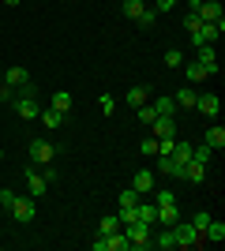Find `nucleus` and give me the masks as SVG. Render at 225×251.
Listing matches in <instances>:
<instances>
[{
  "instance_id": "dca6fc26",
  "label": "nucleus",
  "mask_w": 225,
  "mask_h": 251,
  "mask_svg": "<svg viewBox=\"0 0 225 251\" xmlns=\"http://www.w3.org/2000/svg\"><path fill=\"white\" fill-rule=\"evenodd\" d=\"M180 68L188 72V83H206V79H210V75H206V68H203L199 60H184Z\"/></svg>"
},
{
  "instance_id": "20e7f679",
  "label": "nucleus",
  "mask_w": 225,
  "mask_h": 251,
  "mask_svg": "<svg viewBox=\"0 0 225 251\" xmlns=\"http://www.w3.org/2000/svg\"><path fill=\"white\" fill-rule=\"evenodd\" d=\"M225 34V19H214V23H199V30L192 34V45H214L218 38Z\"/></svg>"
},
{
  "instance_id": "72a5a7b5",
  "label": "nucleus",
  "mask_w": 225,
  "mask_h": 251,
  "mask_svg": "<svg viewBox=\"0 0 225 251\" xmlns=\"http://www.w3.org/2000/svg\"><path fill=\"white\" fill-rule=\"evenodd\" d=\"M192 225H195L199 232H203L206 225H210V214H206V210H195V214H192Z\"/></svg>"
},
{
  "instance_id": "e433bc0d",
  "label": "nucleus",
  "mask_w": 225,
  "mask_h": 251,
  "mask_svg": "<svg viewBox=\"0 0 225 251\" xmlns=\"http://www.w3.org/2000/svg\"><path fill=\"white\" fill-rule=\"evenodd\" d=\"M173 147H176V135H165V139H158V154H173Z\"/></svg>"
},
{
  "instance_id": "2f4dec72",
  "label": "nucleus",
  "mask_w": 225,
  "mask_h": 251,
  "mask_svg": "<svg viewBox=\"0 0 225 251\" xmlns=\"http://www.w3.org/2000/svg\"><path fill=\"white\" fill-rule=\"evenodd\" d=\"M184 64V52L180 49H165V68H180Z\"/></svg>"
},
{
  "instance_id": "4be33fe9",
  "label": "nucleus",
  "mask_w": 225,
  "mask_h": 251,
  "mask_svg": "<svg viewBox=\"0 0 225 251\" xmlns=\"http://www.w3.org/2000/svg\"><path fill=\"white\" fill-rule=\"evenodd\" d=\"M206 147H214V150H222L225 147V127L222 124H214V127H206V139H203Z\"/></svg>"
},
{
  "instance_id": "ddd939ff",
  "label": "nucleus",
  "mask_w": 225,
  "mask_h": 251,
  "mask_svg": "<svg viewBox=\"0 0 225 251\" xmlns=\"http://www.w3.org/2000/svg\"><path fill=\"white\" fill-rule=\"evenodd\" d=\"M195 109H199L203 116H218L222 101H218V94H195Z\"/></svg>"
},
{
  "instance_id": "58836bf2",
  "label": "nucleus",
  "mask_w": 225,
  "mask_h": 251,
  "mask_svg": "<svg viewBox=\"0 0 225 251\" xmlns=\"http://www.w3.org/2000/svg\"><path fill=\"white\" fill-rule=\"evenodd\" d=\"M113 109H117V98H113V94H101V113H113Z\"/></svg>"
},
{
  "instance_id": "393cba45",
  "label": "nucleus",
  "mask_w": 225,
  "mask_h": 251,
  "mask_svg": "<svg viewBox=\"0 0 225 251\" xmlns=\"http://www.w3.org/2000/svg\"><path fill=\"white\" fill-rule=\"evenodd\" d=\"M173 161H176V165H188V161H192V143H180V139H176V147H173Z\"/></svg>"
},
{
  "instance_id": "f257e3e1",
  "label": "nucleus",
  "mask_w": 225,
  "mask_h": 251,
  "mask_svg": "<svg viewBox=\"0 0 225 251\" xmlns=\"http://www.w3.org/2000/svg\"><path fill=\"white\" fill-rule=\"evenodd\" d=\"M169 229H173V236H176V248H180V251L199 248V244H203V232L195 229L192 221H184V218H176V221L169 225Z\"/></svg>"
},
{
  "instance_id": "cd10ccee",
  "label": "nucleus",
  "mask_w": 225,
  "mask_h": 251,
  "mask_svg": "<svg viewBox=\"0 0 225 251\" xmlns=\"http://www.w3.org/2000/svg\"><path fill=\"white\" fill-rule=\"evenodd\" d=\"M173 101H176V109H195V90H188V86H184V90H176V94H173Z\"/></svg>"
},
{
  "instance_id": "9b49d317",
  "label": "nucleus",
  "mask_w": 225,
  "mask_h": 251,
  "mask_svg": "<svg viewBox=\"0 0 225 251\" xmlns=\"http://www.w3.org/2000/svg\"><path fill=\"white\" fill-rule=\"evenodd\" d=\"M150 131H154V139L176 135V120H173V116H154V120H150Z\"/></svg>"
},
{
  "instance_id": "39448f33",
  "label": "nucleus",
  "mask_w": 225,
  "mask_h": 251,
  "mask_svg": "<svg viewBox=\"0 0 225 251\" xmlns=\"http://www.w3.org/2000/svg\"><path fill=\"white\" fill-rule=\"evenodd\" d=\"M34 214H38V199H30V195H19V199L11 202V218L19 221V225H30Z\"/></svg>"
},
{
  "instance_id": "423d86ee",
  "label": "nucleus",
  "mask_w": 225,
  "mask_h": 251,
  "mask_svg": "<svg viewBox=\"0 0 225 251\" xmlns=\"http://www.w3.org/2000/svg\"><path fill=\"white\" fill-rule=\"evenodd\" d=\"M11 109H15V116H23V120H38V113H42V105H38V98H23V94H15L11 98Z\"/></svg>"
},
{
  "instance_id": "1a4fd4ad",
  "label": "nucleus",
  "mask_w": 225,
  "mask_h": 251,
  "mask_svg": "<svg viewBox=\"0 0 225 251\" xmlns=\"http://www.w3.org/2000/svg\"><path fill=\"white\" fill-rule=\"evenodd\" d=\"M195 60L206 68V75H218V52H214V45H195Z\"/></svg>"
},
{
  "instance_id": "b1692460",
  "label": "nucleus",
  "mask_w": 225,
  "mask_h": 251,
  "mask_svg": "<svg viewBox=\"0 0 225 251\" xmlns=\"http://www.w3.org/2000/svg\"><path fill=\"white\" fill-rule=\"evenodd\" d=\"M150 101V86H131L128 90V105L131 109H139V105H147Z\"/></svg>"
},
{
  "instance_id": "f8f14e48",
  "label": "nucleus",
  "mask_w": 225,
  "mask_h": 251,
  "mask_svg": "<svg viewBox=\"0 0 225 251\" xmlns=\"http://www.w3.org/2000/svg\"><path fill=\"white\" fill-rule=\"evenodd\" d=\"M154 173H150V169H139V173H135V176H131V188L139 191V195H150V191H154Z\"/></svg>"
},
{
  "instance_id": "a211bd4d",
  "label": "nucleus",
  "mask_w": 225,
  "mask_h": 251,
  "mask_svg": "<svg viewBox=\"0 0 225 251\" xmlns=\"http://www.w3.org/2000/svg\"><path fill=\"white\" fill-rule=\"evenodd\" d=\"M158 173H165V176H176V180H180V176H184V165H176L169 154H158Z\"/></svg>"
},
{
  "instance_id": "79ce46f5",
  "label": "nucleus",
  "mask_w": 225,
  "mask_h": 251,
  "mask_svg": "<svg viewBox=\"0 0 225 251\" xmlns=\"http://www.w3.org/2000/svg\"><path fill=\"white\" fill-rule=\"evenodd\" d=\"M0 157H4V150H0Z\"/></svg>"
},
{
  "instance_id": "c85d7f7f",
  "label": "nucleus",
  "mask_w": 225,
  "mask_h": 251,
  "mask_svg": "<svg viewBox=\"0 0 225 251\" xmlns=\"http://www.w3.org/2000/svg\"><path fill=\"white\" fill-rule=\"evenodd\" d=\"M210 157H214V147H206V143L192 147V161H199V165H210Z\"/></svg>"
},
{
  "instance_id": "bb28decb",
  "label": "nucleus",
  "mask_w": 225,
  "mask_h": 251,
  "mask_svg": "<svg viewBox=\"0 0 225 251\" xmlns=\"http://www.w3.org/2000/svg\"><path fill=\"white\" fill-rule=\"evenodd\" d=\"M38 120H42L45 127H60L68 116H64V113H56V109H42V113H38Z\"/></svg>"
},
{
  "instance_id": "7ed1b4c3",
  "label": "nucleus",
  "mask_w": 225,
  "mask_h": 251,
  "mask_svg": "<svg viewBox=\"0 0 225 251\" xmlns=\"http://www.w3.org/2000/svg\"><path fill=\"white\" fill-rule=\"evenodd\" d=\"M154 206H158V221H161V225H173V221L180 218V210H176V195H173L169 188L158 191V202H154Z\"/></svg>"
},
{
  "instance_id": "c9c22d12",
  "label": "nucleus",
  "mask_w": 225,
  "mask_h": 251,
  "mask_svg": "<svg viewBox=\"0 0 225 251\" xmlns=\"http://www.w3.org/2000/svg\"><path fill=\"white\" fill-rule=\"evenodd\" d=\"M15 199H19V195H15L11 188H0V206H4V210H11V202H15Z\"/></svg>"
},
{
  "instance_id": "a19ab883",
  "label": "nucleus",
  "mask_w": 225,
  "mask_h": 251,
  "mask_svg": "<svg viewBox=\"0 0 225 251\" xmlns=\"http://www.w3.org/2000/svg\"><path fill=\"white\" fill-rule=\"evenodd\" d=\"M4 4H8V8H15V4H23V0H4Z\"/></svg>"
},
{
  "instance_id": "f704fd0d",
  "label": "nucleus",
  "mask_w": 225,
  "mask_h": 251,
  "mask_svg": "<svg viewBox=\"0 0 225 251\" xmlns=\"http://www.w3.org/2000/svg\"><path fill=\"white\" fill-rule=\"evenodd\" d=\"M199 23H203V19H199L195 11H188V15H184V30H188V34H195V30H199Z\"/></svg>"
},
{
  "instance_id": "4c0bfd02",
  "label": "nucleus",
  "mask_w": 225,
  "mask_h": 251,
  "mask_svg": "<svg viewBox=\"0 0 225 251\" xmlns=\"http://www.w3.org/2000/svg\"><path fill=\"white\" fill-rule=\"evenodd\" d=\"M139 154H150V157H154V154H158V139H154V135H150V139H143Z\"/></svg>"
},
{
  "instance_id": "6e6552de",
  "label": "nucleus",
  "mask_w": 225,
  "mask_h": 251,
  "mask_svg": "<svg viewBox=\"0 0 225 251\" xmlns=\"http://www.w3.org/2000/svg\"><path fill=\"white\" fill-rule=\"evenodd\" d=\"M53 143H45V139H34L30 143V161L34 165H49V161H53Z\"/></svg>"
},
{
  "instance_id": "7c9ffc66",
  "label": "nucleus",
  "mask_w": 225,
  "mask_h": 251,
  "mask_svg": "<svg viewBox=\"0 0 225 251\" xmlns=\"http://www.w3.org/2000/svg\"><path fill=\"white\" fill-rule=\"evenodd\" d=\"M135 23H139L143 30H150V26L158 23V11H154V8H147V11H143V15H139V19H135Z\"/></svg>"
},
{
  "instance_id": "f03ea898",
  "label": "nucleus",
  "mask_w": 225,
  "mask_h": 251,
  "mask_svg": "<svg viewBox=\"0 0 225 251\" xmlns=\"http://www.w3.org/2000/svg\"><path fill=\"white\" fill-rule=\"evenodd\" d=\"M124 236H128L131 248H154V225H143V221H128L124 225Z\"/></svg>"
},
{
  "instance_id": "473e14b6",
  "label": "nucleus",
  "mask_w": 225,
  "mask_h": 251,
  "mask_svg": "<svg viewBox=\"0 0 225 251\" xmlns=\"http://www.w3.org/2000/svg\"><path fill=\"white\" fill-rule=\"evenodd\" d=\"M135 116H139V124H147V127H150V120H154L158 113H154V109H150V101H147V105H139V109H135Z\"/></svg>"
},
{
  "instance_id": "4468645a",
  "label": "nucleus",
  "mask_w": 225,
  "mask_h": 251,
  "mask_svg": "<svg viewBox=\"0 0 225 251\" xmlns=\"http://www.w3.org/2000/svg\"><path fill=\"white\" fill-rule=\"evenodd\" d=\"M195 15H199V19H203V23L225 19V15H222V0H203V4H199V11H195Z\"/></svg>"
},
{
  "instance_id": "f3484780",
  "label": "nucleus",
  "mask_w": 225,
  "mask_h": 251,
  "mask_svg": "<svg viewBox=\"0 0 225 251\" xmlns=\"http://www.w3.org/2000/svg\"><path fill=\"white\" fill-rule=\"evenodd\" d=\"M180 180H188V184H203V180H206V165H199V161H188Z\"/></svg>"
},
{
  "instance_id": "412c9836",
  "label": "nucleus",
  "mask_w": 225,
  "mask_h": 251,
  "mask_svg": "<svg viewBox=\"0 0 225 251\" xmlns=\"http://www.w3.org/2000/svg\"><path fill=\"white\" fill-rule=\"evenodd\" d=\"M150 109H154L158 116H173V113H176V101H173V98H165V94H158L154 101H150Z\"/></svg>"
},
{
  "instance_id": "2eb2a0df",
  "label": "nucleus",
  "mask_w": 225,
  "mask_h": 251,
  "mask_svg": "<svg viewBox=\"0 0 225 251\" xmlns=\"http://www.w3.org/2000/svg\"><path fill=\"white\" fill-rule=\"evenodd\" d=\"M135 221H143V225H158V206L139 199V206H135Z\"/></svg>"
},
{
  "instance_id": "0eeeda50",
  "label": "nucleus",
  "mask_w": 225,
  "mask_h": 251,
  "mask_svg": "<svg viewBox=\"0 0 225 251\" xmlns=\"http://www.w3.org/2000/svg\"><path fill=\"white\" fill-rule=\"evenodd\" d=\"M45 191H49V180L30 165V169H26V195H30V199H42Z\"/></svg>"
},
{
  "instance_id": "aec40b11",
  "label": "nucleus",
  "mask_w": 225,
  "mask_h": 251,
  "mask_svg": "<svg viewBox=\"0 0 225 251\" xmlns=\"http://www.w3.org/2000/svg\"><path fill=\"white\" fill-rule=\"evenodd\" d=\"M124 229V221H120V214H105V218L98 221V236H109V232Z\"/></svg>"
},
{
  "instance_id": "a878e982",
  "label": "nucleus",
  "mask_w": 225,
  "mask_h": 251,
  "mask_svg": "<svg viewBox=\"0 0 225 251\" xmlns=\"http://www.w3.org/2000/svg\"><path fill=\"white\" fill-rule=\"evenodd\" d=\"M139 199H143V195H139L135 188H124L117 202H120V210H135V206H139Z\"/></svg>"
},
{
  "instance_id": "5701e85b",
  "label": "nucleus",
  "mask_w": 225,
  "mask_h": 251,
  "mask_svg": "<svg viewBox=\"0 0 225 251\" xmlns=\"http://www.w3.org/2000/svg\"><path fill=\"white\" fill-rule=\"evenodd\" d=\"M49 109H56V113H72V94H68V90H56L53 94V101H49Z\"/></svg>"
},
{
  "instance_id": "ea45409f",
  "label": "nucleus",
  "mask_w": 225,
  "mask_h": 251,
  "mask_svg": "<svg viewBox=\"0 0 225 251\" xmlns=\"http://www.w3.org/2000/svg\"><path fill=\"white\" fill-rule=\"evenodd\" d=\"M173 4H176V0H158V8H154V11H158V15H161V11H169Z\"/></svg>"
},
{
  "instance_id": "c756f323",
  "label": "nucleus",
  "mask_w": 225,
  "mask_h": 251,
  "mask_svg": "<svg viewBox=\"0 0 225 251\" xmlns=\"http://www.w3.org/2000/svg\"><path fill=\"white\" fill-rule=\"evenodd\" d=\"M120 8H124V15H128V19H139L143 11H147V4H143V0H124Z\"/></svg>"
},
{
  "instance_id": "6ab92c4d",
  "label": "nucleus",
  "mask_w": 225,
  "mask_h": 251,
  "mask_svg": "<svg viewBox=\"0 0 225 251\" xmlns=\"http://www.w3.org/2000/svg\"><path fill=\"white\" fill-rule=\"evenodd\" d=\"M222 240H225V225L210 218V225L203 229V244H222Z\"/></svg>"
},
{
  "instance_id": "9d476101",
  "label": "nucleus",
  "mask_w": 225,
  "mask_h": 251,
  "mask_svg": "<svg viewBox=\"0 0 225 251\" xmlns=\"http://www.w3.org/2000/svg\"><path fill=\"white\" fill-rule=\"evenodd\" d=\"M26 83H30V72H26L23 64H15V68L4 72V86H11V90H19V86H26Z\"/></svg>"
}]
</instances>
